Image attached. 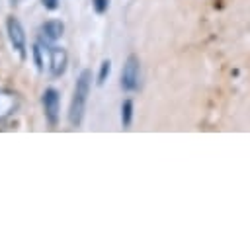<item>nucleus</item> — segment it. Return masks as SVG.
<instances>
[{"label":"nucleus","instance_id":"obj_1","mask_svg":"<svg viewBox=\"0 0 250 248\" xmlns=\"http://www.w3.org/2000/svg\"><path fill=\"white\" fill-rule=\"evenodd\" d=\"M90 86H92V70L84 68L80 72V76L76 78L74 94H72L70 107H68V121H70L72 127H80L82 125L84 111H86V102H88V94H90Z\"/></svg>","mask_w":250,"mask_h":248},{"label":"nucleus","instance_id":"obj_2","mask_svg":"<svg viewBox=\"0 0 250 248\" xmlns=\"http://www.w3.org/2000/svg\"><path fill=\"white\" fill-rule=\"evenodd\" d=\"M41 103H43V113L45 119L51 127L59 125V111H61V94L55 88H45L43 96H41Z\"/></svg>","mask_w":250,"mask_h":248},{"label":"nucleus","instance_id":"obj_3","mask_svg":"<svg viewBox=\"0 0 250 248\" xmlns=\"http://www.w3.org/2000/svg\"><path fill=\"white\" fill-rule=\"evenodd\" d=\"M6 31H8V39L14 47V51L20 55L21 61H25V57H27V53H25V31H23V25L20 23V20L10 16L6 20Z\"/></svg>","mask_w":250,"mask_h":248},{"label":"nucleus","instance_id":"obj_4","mask_svg":"<svg viewBox=\"0 0 250 248\" xmlns=\"http://www.w3.org/2000/svg\"><path fill=\"white\" fill-rule=\"evenodd\" d=\"M139 57L137 55H129L125 64H123V70H121V88L125 92H133L139 88V72H141V66H139Z\"/></svg>","mask_w":250,"mask_h":248},{"label":"nucleus","instance_id":"obj_5","mask_svg":"<svg viewBox=\"0 0 250 248\" xmlns=\"http://www.w3.org/2000/svg\"><path fill=\"white\" fill-rule=\"evenodd\" d=\"M66 64H68V55L62 47H51L49 49V68L51 74L55 78L62 76L66 72Z\"/></svg>","mask_w":250,"mask_h":248},{"label":"nucleus","instance_id":"obj_6","mask_svg":"<svg viewBox=\"0 0 250 248\" xmlns=\"http://www.w3.org/2000/svg\"><path fill=\"white\" fill-rule=\"evenodd\" d=\"M20 105V98L16 92L8 90V88H0V119H6L8 115H12Z\"/></svg>","mask_w":250,"mask_h":248},{"label":"nucleus","instance_id":"obj_7","mask_svg":"<svg viewBox=\"0 0 250 248\" xmlns=\"http://www.w3.org/2000/svg\"><path fill=\"white\" fill-rule=\"evenodd\" d=\"M41 41L45 43H55L57 39L62 37L64 31V23L61 20H47L45 23H41Z\"/></svg>","mask_w":250,"mask_h":248},{"label":"nucleus","instance_id":"obj_8","mask_svg":"<svg viewBox=\"0 0 250 248\" xmlns=\"http://www.w3.org/2000/svg\"><path fill=\"white\" fill-rule=\"evenodd\" d=\"M131 119H133V102L125 100L121 103V125H123V129H129Z\"/></svg>","mask_w":250,"mask_h":248},{"label":"nucleus","instance_id":"obj_9","mask_svg":"<svg viewBox=\"0 0 250 248\" xmlns=\"http://www.w3.org/2000/svg\"><path fill=\"white\" fill-rule=\"evenodd\" d=\"M33 61H35V66H37V70H43V64H45V49L41 47V41L39 43H35L33 45Z\"/></svg>","mask_w":250,"mask_h":248},{"label":"nucleus","instance_id":"obj_10","mask_svg":"<svg viewBox=\"0 0 250 248\" xmlns=\"http://www.w3.org/2000/svg\"><path fill=\"white\" fill-rule=\"evenodd\" d=\"M109 72H111V61L109 59H104L102 64H100V72H98V84H104L107 80Z\"/></svg>","mask_w":250,"mask_h":248},{"label":"nucleus","instance_id":"obj_11","mask_svg":"<svg viewBox=\"0 0 250 248\" xmlns=\"http://www.w3.org/2000/svg\"><path fill=\"white\" fill-rule=\"evenodd\" d=\"M92 8L96 14H105L109 8V0H92Z\"/></svg>","mask_w":250,"mask_h":248},{"label":"nucleus","instance_id":"obj_12","mask_svg":"<svg viewBox=\"0 0 250 248\" xmlns=\"http://www.w3.org/2000/svg\"><path fill=\"white\" fill-rule=\"evenodd\" d=\"M43 6H45V10H57L59 8V0H43Z\"/></svg>","mask_w":250,"mask_h":248}]
</instances>
